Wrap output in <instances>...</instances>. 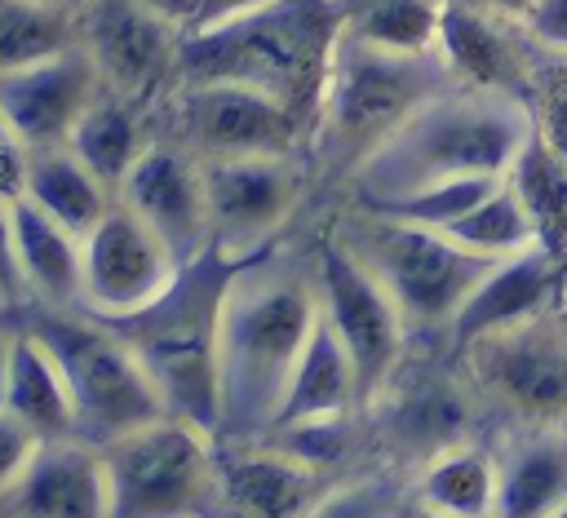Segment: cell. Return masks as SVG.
I'll list each match as a JSON object with an SVG mask.
<instances>
[{"instance_id": "obj_6", "label": "cell", "mask_w": 567, "mask_h": 518, "mask_svg": "<svg viewBox=\"0 0 567 518\" xmlns=\"http://www.w3.org/2000/svg\"><path fill=\"white\" fill-rule=\"evenodd\" d=\"M31 328L44 336V345L62 363L80 438L102 447L120 434H133L168 416L159 385L106 319L84 310H35Z\"/></svg>"}, {"instance_id": "obj_41", "label": "cell", "mask_w": 567, "mask_h": 518, "mask_svg": "<svg viewBox=\"0 0 567 518\" xmlns=\"http://www.w3.org/2000/svg\"><path fill=\"white\" fill-rule=\"evenodd\" d=\"M151 13H159L164 22H173L182 35H190L204 18V0H142Z\"/></svg>"}, {"instance_id": "obj_48", "label": "cell", "mask_w": 567, "mask_h": 518, "mask_svg": "<svg viewBox=\"0 0 567 518\" xmlns=\"http://www.w3.org/2000/svg\"><path fill=\"white\" fill-rule=\"evenodd\" d=\"M554 518H567V505H563V509H558V514H554Z\"/></svg>"}, {"instance_id": "obj_14", "label": "cell", "mask_w": 567, "mask_h": 518, "mask_svg": "<svg viewBox=\"0 0 567 518\" xmlns=\"http://www.w3.org/2000/svg\"><path fill=\"white\" fill-rule=\"evenodd\" d=\"M208 190L213 244L235 257H257L270 248L279 226L301 199L297 155H252V159H199Z\"/></svg>"}, {"instance_id": "obj_40", "label": "cell", "mask_w": 567, "mask_h": 518, "mask_svg": "<svg viewBox=\"0 0 567 518\" xmlns=\"http://www.w3.org/2000/svg\"><path fill=\"white\" fill-rule=\"evenodd\" d=\"M13 301H22V279H18V266H13L9 217H4V204H0V305H13Z\"/></svg>"}, {"instance_id": "obj_11", "label": "cell", "mask_w": 567, "mask_h": 518, "mask_svg": "<svg viewBox=\"0 0 567 518\" xmlns=\"http://www.w3.org/2000/svg\"><path fill=\"white\" fill-rule=\"evenodd\" d=\"M173 115L177 142L195 159L297 155L315 137V128L292 106L248 84H177Z\"/></svg>"}, {"instance_id": "obj_20", "label": "cell", "mask_w": 567, "mask_h": 518, "mask_svg": "<svg viewBox=\"0 0 567 518\" xmlns=\"http://www.w3.org/2000/svg\"><path fill=\"white\" fill-rule=\"evenodd\" d=\"M0 518H111L102 447L89 438H49L0 500Z\"/></svg>"}, {"instance_id": "obj_31", "label": "cell", "mask_w": 567, "mask_h": 518, "mask_svg": "<svg viewBox=\"0 0 567 518\" xmlns=\"http://www.w3.org/2000/svg\"><path fill=\"white\" fill-rule=\"evenodd\" d=\"M80 44V18L35 0H0V75Z\"/></svg>"}, {"instance_id": "obj_42", "label": "cell", "mask_w": 567, "mask_h": 518, "mask_svg": "<svg viewBox=\"0 0 567 518\" xmlns=\"http://www.w3.org/2000/svg\"><path fill=\"white\" fill-rule=\"evenodd\" d=\"M261 4H270V0H204V18H199V27H213V22L239 18V13L261 9ZM199 27H195V31H199Z\"/></svg>"}, {"instance_id": "obj_24", "label": "cell", "mask_w": 567, "mask_h": 518, "mask_svg": "<svg viewBox=\"0 0 567 518\" xmlns=\"http://www.w3.org/2000/svg\"><path fill=\"white\" fill-rule=\"evenodd\" d=\"M363 412V385H359V372H354V359L346 354V345L337 341V332L323 323H315L297 367H292V381L279 398V412L270 421L266 434L275 429H288V425H306V421H332V416H354Z\"/></svg>"}, {"instance_id": "obj_12", "label": "cell", "mask_w": 567, "mask_h": 518, "mask_svg": "<svg viewBox=\"0 0 567 518\" xmlns=\"http://www.w3.org/2000/svg\"><path fill=\"white\" fill-rule=\"evenodd\" d=\"M80 257H84L80 310L97 319H128L146 310L155 297L168 292V283L182 270L173 248L120 199L80 239Z\"/></svg>"}, {"instance_id": "obj_43", "label": "cell", "mask_w": 567, "mask_h": 518, "mask_svg": "<svg viewBox=\"0 0 567 518\" xmlns=\"http://www.w3.org/2000/svg\"><path fill=\"white\" fill-rule=\"evenodd\" d=\"M470 4H478V9H487V13H496V18H505V22H527V13L536 9V0H470Z\"/></svg>"}, {"instance_id": "obj_39", "label": "cell", "mask_w": 567, "mask_h": 518, "mask_svg": "<svg viewBox=\"0 0 567 518\" xmlns=\"http://www.w3.org/2000/svg\"><path fill=\"white\" fill-rule=\"evenodd\" d=\"M523 31L554 53H567V0H536V9L527 13Z\"/></svg>"}, {"instance_id": "obj_15", "label": "cell", "mask_w": 567, "mask_h": 518, "mask_svg": "<svg viewBox=\"0 0 567 518\" xmlns=\"http://www.w3.org/2000/svg\"><path fill=\"white\" fill-rule=\"evenodd\" d=\"M115 199L128 213H137L173 248L182 266L213 248L204 164L182 142H151L128 168Z\"/></svg>"}, {"instance_id": "obj_18", "label": "cell", "mask_w": 567, "mask_h": 518, "mask_svg": "<svg viewBox=\"0 0 567 518\" xmlns=\"http://www.w3.org/2000/svg\"><path fill=\"white\" fill-rule=\"evenodd\" d=\"M434 53L461 89H487L527 102L532 35L518 22H505L470 0H443Z\"/></svg>"}, {"instance_id": "obj_10", "label": "cell", "mask_w": 567, "mask_h": 518, "mask_svg": "<svg viewBox=\"0 0 567 518\" xmlns=\"http://www.w3.org/2000/svg\"><path fill=\"white\" fill-rule=\"evenodd\" d=\"M315 288H319V314L354 359L363 407L390 385V376L403 367L408 350V319L394 305V297L381 288V279L337 239L328 235L315 252Z\"/></svg>"}, {"instance_id": "obj_47", "label": "cell", "mask_w": 567, "mask_h": 518, "mask_svg": "<svg viewBox=\"0 0 567 518\" xmlns=\"http://www.w3.org/2000/svg\"><path fill=\"white\" fill-rule=\"evenodd\" d=\"M558 319L567 323V279H563V297H558Z\"/></svg>"}, {"instance_id": "obj_4", "label": "cell", "mask_w": 567, "mask_h": 518, "mask_svg": "<svg viewBox=\"0 0 567 518\" xmlns=\"http://www.w3.org/2000/svg\"><path fill=\"white\" fill-rule=\"evenodd\" d=\"M248 257H235L226 248H208L204 257L186 261L164 297H155L146 310L128 319H106L142 359L151 381L164 394L168 416H182L208 434L221 425L217 407V332H221V305L235 270Z\"/></svg>"}, {"instance_id": "obj_5", "label": "cell", "mask_w": 567, "mask_h": 518, "mask_svg": "<svg viewBox=\"0 0 567 518\" xmlns=\"http://www.w3.org/2000/svg\"><path fill=\"white\" fill-rule=\"evenodd\" d=\"M456 80L447 75L439 53H394L368 40L341 35L319 120H315V151L354 177V168L430 97L447 93Z\"/></svg>"}, {"instance_id": "obj_1", "label": "cell", "mask_w": 567, "mask_h": 518, "mask_svg": "<svg viewBox=\"0 0 567 518\" xmlns=\"http://www.w3.org/2000/svg\"><path fill=\"white\" fill-rule=\"evenodd\" d=\"M315 323H319L315 270L279 261L270 248L235 270L217 332L221 443L266 438Z\"/></svg>"}, {"instance_id": "obj_21", "label": "cell", "mask_w": 567, "mask_h": 518, "mask_svg": "<svg viewBox=\"0 0 567 518\" xmlns=\"http://www.w3.org/2000/svg\"><path fill=\"white\" fill-rule=\"evenodd\" d=\"M563 279H567V261L545 248H527V252L492 261V270L474 283V292L456 310L447 341L465 350L478 336H492V332H505V328H518L527 319L558 310Z\"/></svg>"}, {"instance_id": "obj_9", "label": "cell", "mask_w": 567, "mask_h": 518, "mask_svg": "<svg viewBox=\"0 0 567 518\" xmlns=\"http://www.w3.org/2000/svg\"><path fill=\"white\" fill-rule=\"evenodd\" d=\"M461 354L474 390L518 429L567 425V323L558 310L478 336Z\"/></svg>"}, {"instance_id": "obj_8", "label": "cell", "mask_w": 567, "mask_h": 518, "mask_svg": "<svg viewBox=\"0 0 567 518\" xmlns=\"http://www.w3.org/2000/svg\"><path fill=\"white\" fill-rule=\"evenodd\" d=\"M217 434L159 416L102 443L111 518H217Z\"/></svg>"}, {"instance_id": "obj_2", "label": "cell", "mask_w": 567, "mask_h": 518, "mask_svg": "<svg viewBox=\"0 0 567 518\" xmlns=\"http://www.w3.org/2000/svg\"><path fill=\"white\" fill-rule=\"evenodd\" d=\"M346 35V0H270L182 40L177 84H248L292 106L310 128Z\"/></svg>"}, {"instance_id": "obj_7", "label": "cell", "mask_w": 567, "mask_h": 518, "mask_svg": "<svg viewBox=\"0 0 567 518\" xmlns=\"http://www.w3.org/2000/svg\"><path fill=\"white\" fill-rule=\"evenodd\" d=\"M337 239L381 279V288L403 310L408 328H452L456 310L474 292V283L492 270L487 257L461 248L443 230L412 226L372 208L346 217Z\"/></svg>"}, {"instance_id": "obj_32", "label": "cell", "mask_w": 567, "mask_h": 518, "mask_svg": "<svg viewBox=\"0 0 567 518\" xmlns=\"http://www.w3.org/2000/svg\"><path fill=\"white\" fill-rule=\"evenodd\" d=\"M443 235L456 239L461 248L487 257V261H501V257H514V252L536 248L532 217L518 204V195L509 190V182H501L483 204H474L465 217H456L452 226H443Z\"/></svg>"}, {"instance_id": "obj_34", "label": "cell", "mask_w": 567, "mask_h": 518, "mask_svg": "<svg viewBox=\"0 0 567 518\" xmlns=\"http://www.w3.org/2000/svg\"><path fill=\"white\" fill-rule=\"evenodd\" d=\"M527 111L536 133L567 159V53L540 49L536 40L527 62Z\"/></svg>"}, {"instance_id": "obj_23", "label": "cell", "mask_w": 567, "mask_h": 518, "mask_svg": "<svg viewBox=\"0 0 567 518\" xmlns=\"http://www.w3.org/2000/svg\"><path fill=\"white\" fill-rule=\"evenodd\" d=\"M496 518H554L567 505V425H514L496 447Z\"/></svg>"}, {"instance_id": "obj_30", "label": "cell", "mask_w": 567, "mask_h": 518, "mask_svg": "<svg viewBox=\"0 0 567 518\" xmlns=\"http://www.w3.org/2000/svg\"><path fill=\"white\" fill-rule=\"evenodd\" d=\"M443 0H346V35L394 53H434Z\"/></svg>"}, {"instance_id": "obj_33", "label": "cell", "mask_w": 567, "mask_h": 518, "mask_svg": "<svg viewBox=\"0 0 567 518\" xmlns=\"http://www.w3.org/2000/svg\"><path fill=\"white\" fill-rule=\"evenodd\" d=\"M501 182L505 177L439 182V186H425V190H412V195H394V199H381V204H359V208H372V213H385V217H399V221H412V226L443 230L456 217H465L474 204H483Z\"/></svg>"}, {"instance_id": "obj_25", "label": "cell", "mask_w": 567, "mask_h": 518, "mask_svg": "<svg viewBox=\"0 0 567 518\" xmlns=\"http://www.w3.org/2000/svg\"><path fill=\"white\" fill-rule=\"evenodd\" d=\"M496 447L478 438H461L416 465L408 496L439 518H496Z\"/></svg>"}, {"instance_id": "obj_13", "label": "cell", "mask_w": 567, "mask_h": 518, "mask_svg": "<svg viewBox=\"0 0 567 518\" xmlns=\"http://www.w3.org/2000/svg\"><path fill=\"white\" fill-rule=\"evenodd\" d=\"M182 31L142 0H93L80 13V44L89 49L102 89L146 106L164 84H177Z\"/></svg>"}, {"instance_id": "obj_44", "label": "cell", "mask_w": 567, "mask_h": 518, "mask_svg": "<svg viewBox=\"0 0 567 518\" xmlns=\"http://www.w3.org/2000/svg\"><path fill=\"white\" fill-rule=\"evenodd\" d=\"M13 341H18V332H13V328H0V407H4V394H9V372H13Z\"/></svg>"}, {"instance_id": "obj_36", "label": "cell", "mask_w": 567, "mask_h": 518, "mask_svg": "<svg viewBox=\"0 0 567 518\" xmlns=\"http://www.w3.org/2000/svg\"><path fill=\"white\" fill-rule=\"evenodd\" d=\"M266 443L292 452L297 460L315 465V469H332L350 456V443H354V416H332V421H306V425H288V429H275L266 434Z\"/></svg>"}, {"instance_id": "obj_17", "label": "cell", "mask_w": 567, "mask_h": 518, "mask_svg": "<svg viewBox=\"0 0 567 518\" xmlns=\"http://www.w3.org/2000/svg\"><path fill=\"white\" fill-rule=\"evenodd\" d=\"M323 491V469L266 438L221 443L217 452V518H310Z\"/></svg>"}, {"instance_id": "obj_29", "label": "cell", "mask_w": 567, "mask_h": 518, "mask_svg": "<svg viewBox=\"0 0 567 518\" xmlns=\"http://www.w3.org/2000/svg\"><path fill=\"white\" fill-rule=\"evenodd\" d=\"M505 182L532 217L536 248L567 261V159L532 128V137L514 155Z\"/></svg>"}, {"instance_id": "obj_38", "label": "cell", "mask_w": 567, "mask_h": 518, "mask_svg": "<svg viewBox=\"0 0 567 518\" xmlns=\"http://www.w3.org/2000/svg\"><path fill=\"white\" fill-rule=\"evenodd\" d=\"M27 168H31V151L22 146V137L0 115V204L4 208L27 195Z\"/></svg>"}, {"instance_id": "obj_37", "label": "cell", "mask_w": 567, "mask_h": 518, "mask_svg": "<svg viewBox=\"0 0 567 518\" xmlns=\"http://www.w3.org/2000/svg\"><path fill=\"white\" fill-rule=\"evenodd\" d=\"M40 434L35 429H27L18 416H9L4 407H0V500L9 496V487L22 478V469L31 465V456L40 452Z\"/></svg>"}, {"instance_id": "obj_22", "label": "cell", "mask_w": 567, "mask_h": 518, "mask_svg": "<svg viewBox=\"0 0 567 518\" xmlns=\"http://www.w3.org/2000/svg\"><path fill=\"white\" fill-rule=\"evenodd\" d=\"M9 217V244H13V266L22 279V297L35 301V310H80V279H84V257H80V235L40 213L27 195L4 208Z\"/></svg>"}, {"instance_id": "obj_35", "label": "cell", "mask_w": 567, "mask_h": 518, "mask_svg": "<svg viewBox=\"0 0 567 518\" xmlns=\"http://www.w3.org/2000/svg\"><path fill=\"white\" fill-rule=\"evenodd\" d=\"M408 500V487L368 474V478H350V483H328V491L319 496V505L310 509V518H399Z\"/></svg>"}, {"instance_id": "obj_3", "label": "cell", "mask_w": 567, "mask_h": 518, "mask_svg": "<svg viewBox=\"0 0 567 518\" xmlns=\"http://www.w3.org/2000/svg\"><path fill=\"white\" fill-rule=\"evenodd\" d=\"M532 111L523 97L461 89L430 97L408 115L350 177L359 204H381L439 182L505 177L523 142L532 137Z\"/></svg>"}, {"instance_id": "obj_46", "label": "cell", "mask_w": 567, "mask_h": 518, "mask_svg": "<svg viewBox=\"0 0 567 518\" xmlns=\"http://www.w3.org/2000/svg\"><path fill=\"white\" fill-rule=\"evenodd\" d=\"M399 518H439V514H430V509H421V505H416V500L408 496V500H403V509H399Z\"/></svg>"}, {"instance_id": "obj_16", "label": "cell", "mask_w": 567, "mask_h": 518, "mask_svg": "<svg viewBox=\"0 0 567 518\" xmlns=\"http://www.w3.org/2000/svg\"><path fill=\"white\" fill-rule=\"evenodd\" d=\"M102 93V75L84 44L53 53L35 66L0 75V115L22 137L27 151L66 146L80 115Z\"/></svg>"}, {"instance_id": "obj_45", "label": "cell", "mask_w": 567, "mask_h": 518, "mask_svg": "<svg viewBox=\"0 0 567 518\" xmlns=\"http://www.w3.org/2000/svg\"><path fill=\"white\" fill-rule=\"evenodd\" d=\"M35 4H44V9H62V13H75V18H80L93 0H35Z\"/></svg>"}, {"instance_id": "obj_19", "label": "cell", "mask_w": 567, "mask_h": 518, "mask_svg": "<svg viewBox=\"0 0 567 518\" xmlns=\"http://www.w3.org/2000/svg\"><path fill=\"white\" fill-rule=\"evenodd\" d=\"M368 407H377L385 447H394L412 465H425L434 452L470 438V398L439 367H399Z\"/></svg>"}, {"instance_id": "obj_28", "label": "cell", "mask_w": 567, "mask_h": 518, "mask_svg": "<svg viewBox=\"0 0 567 518\" xmlns=\"http://www.w3.org/2000/svg\"><path fill=\"white\" fill-rule=\"evenodd\" d=\"M27 199L49 213L53 221H62L66 230H75L80 239L111 213L115 195L75 159L71 146H44L31 151V168H27Z\"/></svg>"}, {"instance_id": "obj_26", "label": "cell", "mask_w": 567, "mask_h": 518, "mask_svg": "<svg viewBox=\"0 0 567 518\" xmlns=\"http://www.w3.org/2000/svg\"><path fill=\"white\" fill-rule=\"evenodd\" d=\"M4 412L18 416L27 429H35L44 443L49 438H80L71 385L62 376V363L44 345L35 328H22L13 341V372H9V394Z\"/></svg>"}, {"instance_id": "obj_27", "label": "cell", "mask_w": 567, "mask_h": 518, "mask_svg": "<svg viewBox=\"0 0 567 518\" xmlns=\"http://www.w3.org/2000/svg\"><path fill=\"white\" fill-rule=\"evenodd\" d=\"M66 146L75 151V159H80L111 195H120L128 168H133L137 155L151 146V137L142 133V106H137V102H124V97H115V93L102 89V93L93 97V106L80 115V124H75V133H71Z\"/></svg>"}]
</instances>
